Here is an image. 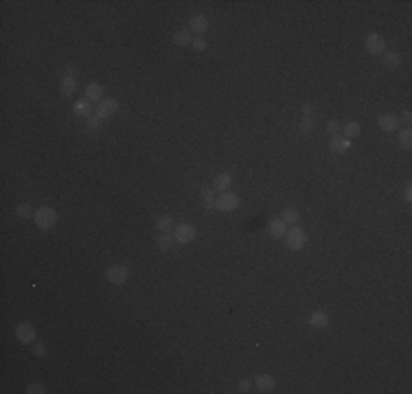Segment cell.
<instances>
[{
	"label": "cell",
	"mask_w": 412,
	"mask_h": 394,
	"mask_svg": "<svg viewBox=\"0 0 412 394\" xmlns=\"http://www.w3.org/2000/svg\"><path fill=\"white\" fill-rule=\"evenodd\" d=\"M57 219H59L57 210L51 208V206H40V208L35 210V215H33V221L40 230H51L57 223Z\"/></svg>",
	"instance_id": "1"
},
{
	"label": "cell",
	"mask_w": 412,
	"mask_h": 394,
	"mask_svg": "<svg viewBox=\"0 0 412 394\" xmlns=\"http://www.w3.org/2000/svg\"><path fill=\"white\" fill-rule=\"evenodd\" d=\"M285 243L289 250H302V247L307 245V232L302 230L300 226H292V228H287V232H285Z\"/></svg>",
	"instance_id": "2"
},
{
	"label": "cell",
	"mask_w": 412,
	"mask_h": 394,
	"mask_svg": "<svg viewBox=\"0 0 412 394\" xmlns=\"http://www.w3.org/2000/svg\"><path fill=\"white\" fill-rule=\"evenodd\" d=\"M241 204V199L237 193H220V197H215V210H222V213H233V210H237Z\"/></svg>",
	"instance_id": "3"
},
{
	"label": "cell",
	"mask_w": 412,
	"mask_h": 394,
	"mask_svg": "<svg viewBox=\"0 0 412 394\" xmlns=\"http://www.w3.org/2000/svg\"><path fill=\"white\" fill-rule=\"evenodd\" d=\"M195 236H197V228L193 226V223H189V221L178 223V226L173 228V239H175V243H180V245L191 243Z\"/></svg>",
	"instance_id": "4"
},
{
	"label": "cell",
	"mask_w": 412,
	"mask_h": 394,
	"mask_svg": "<svg viewBox=\"0 0 412 394\" xmlns=\"http://www.w3.org/2000/svg\"><path fill=\"white\" fill-rule=\"evenodd\" d=\"M119 107H121V103L119 99H112V96H106L101 103H96V107H94V114L99 116L101 120H110L114 114L119 112Z\"/></svg>",
	"instance_id": "5"
},
{
	"label": "cell",
	"mask_w": 412,
	"mask_h": 394,
	"mask_svg": "<svg viewBox=\"0 0 412 394\" xmlns=\"http://www.w3.org/2000/svg\"><path fill=\"white\" fill-rule=\"evenodd\" d=\"M364 51L373 57H381L386 53V42L379 33H368L364 38Z\"/></svg>",
	"instance_id": "6"
},
{
	"label": "cell",
	"mask_w": 412,
	"mask_h": 394,
	"mask_svg": "<svg viewBox=\"0 0 412 394\" xmlns=\"http://www.w3.org/2000/svg\"><path fill=\"white\" fill-rule=\"evenodd\" d=\"M35 337H38V333H35V326L31 322H20L16 324V339L20 344H24V346H33Z\"/></svg>",
	"instance_id": "7"
},
{
	"label": "cell",
	"mask_w": 412,
	"mask_h": 394,
	"mask_svg": "<svg viewBox=\"0 0 412 394\" xmlns=\"http://www.w3.org/2000/svg\"><path fill=\"white\" fill-rule=\"evenodd\" d=\"M103 278L110 285H125L127 278H130V272H127L125 265H110L106 270V274H103Z\"/></svg>",
	"instance_id": "8"
},
{
	"label": "cell",
	"mask_w": 412,
	"mask_h": 394,
	"mask_svg": "<svg viewBox=\"0 0 412 394\" xmlns=\"http://www.w3.org/2000/svg\"><path fill=\"white\" fill-rule=\"evenodd\" d=\"M252 385H254V390H257V392L270 394V392L276 390V379L272 377V374H257L254 381H252Z\"/></svg>",
	"instance_id": "9"
},
{
	"label": "cell",
	"mask_w": 412,
	"mask_h": 394,
	"mask_svg": "<svg viewBox=\"0 0 412 394\" xmlns=\"http://www.w3.org/2000/svg\"><path fill=\"white\" fill-rule=\"evenodd\" d=\"M206 29H209V18L204 14H193L189 18V31L191 33L202 35V33H206Z\"/></svg>",
	"instance_id": "10"
},
{
	"label": "cell",
	"mask_w": 412,
	"mask_h": 394,
	"mask_svg": "<svg viewBox=\"0 0 412 394\" xmlns=\"http://www.w3.org/2000/svg\"><path fill=\"white\" fill-rule=\"evenodd\" d=\"M307 324L312 326V329L323 331V329L329 326V313L327 311H312L309 313V318H307Z\"/></svg>",
	"instance_id": "11"
},
{
	"label": "cell",
	"mask_w": 412,
	"mask_h": 394,
	"mask_svg": "<svg viewBox=\"0 0 412 394\" xmlns=\"http://www.w3.org/2000/svg\"><path fill=\"white\" fill-rule=\"evenodd\" d=\"M103 86L101 83H96V81H92V83H88L86 86V90H83V99H88L90 103H101L106 96H103Z\"/></svg>",
	"instance_id": "12"
},
{
	"label": "cell",
	"mask_w": 412,
	"mask_h": 394,
	"mask_svg": "<svg viewBox=\"0 0 412 394\" xmlns=\"http://www.w3.org/2000/svg\"><path fill=\"white\" fill-rule=\"evenodd\" d=\"M230 186H233V175H230L228 171H222V173H217L213 178L215 193H226V191H230Z\"/></svg>",
	"instance_id": "13"
},
{
	"label": "cell",
	"mask_w": 412,
	"mask_h": 394,
	"mask_svg": "<svg viewBox=\"0 0 412 394\" xmlns=\"http://www.w3.org/2000/svg\"><path fill=\"white\" fill-rule=\"evenodd\" d=\"M377 125L381 127V132H397L399 129V116L397 114H381L377 118Z\"/></svg>",
	"instance_id": "14"
},
{
	"label": "cell",
	"mask_w": 412,
	"mask_h": 394,
	"mask_svg": "<svg viewBox=\"0 0 412 394\" xmlns=\"http://www.w3.org/2000/svg\"><path fill=\"white\" fill-rule=\"evenodd\" d=\"M351 149V141L344 136H331L329 141V151L331 154H347Z\"/></svg>",
	"instance_id": "15"
},
{
	"label": "cell",
	"mask_w": 412,
	"mask_h": 394,
	"mask_svg": "<svg viewBox=\"0 0 412 394\" xmlns=\"http://www.w3.org/2000/svg\"><path fill=\"white\" fill-rule=\"evenodd\" d=\"M59 92H62L64 99H70V96L77 92V79L70 77V75H64L62 83H59Z\"/></svg>",
	"instance_id": "16"
},
{
	"label": "cell",
	"mask_w": 412,
	"mask_h": 394,
	"mask_svg": "<svg viewBox=\"0 0 412 394\" xmlns=\"http://www.w3.org/2000/svg\"><path fill=\"white\" fill-rule=\"evenodd\" d=\"M285 232H287V226L283 223L281 217H278V219H272L268 223V234L272 239H285Z\"/></svg>",
	"instance_id": "17"
},
{
	"label": "cell",
	"mask_w": 412,
	"mask_h": 394,
	"mask_svg": "<svg viewBox=\"0 0 412 394\" xmlns=\"http://www.w3.org/2000/svg\"><path fill=\"white\" fill-rule=\"evenodd\" d=\"M173 245H175L173 232H160L158 236H156V247H158L160 252H169V250H173Z\"/></svg>",
	"instance_id": "18"
},
{
	"label": "cell",
	"mask_w": 412,
	"mask_h": 394,
	"mask_svg": "<svg viewBox=\"0 0 412 394\" xmlns=\"http://www.w3.org/2000/svg\"><path fill=\"white\" fill-rule=\"evenodd\" d=\"M94 107H92V103H90L88 99H79L72 105V112H75V116H79V118H88L90 114H94L92 112Z\"/></svg>",
	"instance_id": "19"
},
{
	"label": "cell",
	"mask_w": 412,
	"mask_h": 394,
	"mask_svg": "<svg viewBox=\"0 0 412 394\" xmlns=\"http://www.w3.org/2000/svg\"><path fill=\"white\" fill-rule=\"evenodd\" d=\"M199 197H202V202H204L206 213L215 210V189H213V186H204V189L199 191Z\"/></svg>",
	"instance_id": "20"
},
{
	"label": "cell",
	"mask_w": 412,
	"mask_h": 394,
	"mask_svg": "<svg viewBox=\"0 0 412 394\" xmlns=\"http://www.w3.org/2000/svg\"><path fill=\"white\" fill-rule=\"evenodd\" d=\"M171 42L175 46H191V42H193V33L189 31V29H180V31H175L173 33V38H171Z\"/></svg>",
	"instance_id": "21"
},
{
	"label": "cell",
	"mask_w": 412,
	"mask_h": 394,
	"mask_svg": "<svg viewBox=\"0 0 412 394\" xmlns=\"http://www.w3.org/2000/svg\"><path fill=\"white\" fill-rule=\"evenodd\" d=\"M342 134H344V138H357L362 134V125L360 123H355V120H349V123H344L342 125Z\"/></svg>",
	"instance_id": "22"
},
{
	"label": "cell",
	"mask_w": 412,
	"mask_h": 394,
	"mask_svg": "<svg viewBox=\"0 0 412 394\" xmlns=\"http://www.w3.org/2000/svg\"><path fill=\"white\" fill-rule=\"evenodd\" d=\"M281 219H283V223H285L287 228H292V226H298L300 215H298V210H296V208H285V210H283V215H281Z\"/></svg>",
	"instance_id": "23"
},
{
	"label": "cell",
	"mask_w": 412,
	"mask_h": 394,
	"mask_svg": "<svg viewBox=\"0 0 412 394\" xmlns=\"http://www.w3.org/2000/svg\"><path fill=\"white\" fill-rule=\"evenodd\" d=\"M173 228H175V223H173L171 215H162L156 219V230H158V232H171Z\"/></svg>",
	"instance_id": "24"
},
{
	"label": "cell",
	"mask_w": 412,
	"mask_h": 394,
	"mask_svg": "<svg viewBox=\"0 0 412 394\" xmlns=\"http://www.w3.org/2000/svg\"><path fill=\"white\" fill-rule=\"evenodd\" d=\"M381 62H384V66H386V68H399V66H401V55H399V53H388V51H386L384 53V55H381Z\"/></svg>",
	"instance_id": "25"
},
{
	"label": "cell",
	"mask_w": 412,
	"mask_h": 394,
	"mask_svg": "<svg viewBox=\"0 0 412 394\" xmlns=\"http://www.w3.org/2000/svg\"><path fill=\"white\" fill-rule=\"evenodd\" d=\"M16 215L20 217V219H31V217L35 215V210L31 208V204H18L16 206Z\"/></svg>",
	"instance_id": "26"
},
{
	"label": "cell",
	"mask_w": 412,
	"mask_h": 394,
	"mask_svg": "<svg viewBox=\"0 0 412 394\" xmlns=\"http://www.w3.org/2000/svg\"><path fill=\"white\" fill-rule=\"evenodd\" d=\"M399 147H401V149H410L412 147V132L408 129V127L399 132Z\"/></svg>",
	"instance_id": "27"
},
{
	"label": "cell",
	"mask_w": 412,
	"mask_h": 394,
	"mask_svg": "<svg viewBox=\"0 0 412 394\" xmlns=\"http://www.w3.org/2000/svg\"><path fill=\"white\" fill-rule=\"evenodd\" d=\"M101 123H103V120L96 116V114H90V116L86 118V129L88 132H96V129H101Z\"/></svg>",
	"instance_id": "28"
},
{
	"label": "cell",
	"mask_w": 412,
	"mask_h": 394,
	"mask_svg": "<svg viewBox=\"0 0 412 394\" xmlns=\"http://www.w3.org/2000/svg\"><path fill=\"white\" fill-rule=\"evenodd\" d=\"M191 48H193V51H197V53H204V51H206V40L202 38V35H197V38H193V42H191Z\"/></svg>",
	"instance_id": "29"
},
{
	"label": "cell",
	"mask_w": 412,
	"mask_h": 394,
	"mask_svg": "<svg viewBox=\"0 0 412 394\" xmlns=\"http://www.w3.org/2000/svg\"><path fill=\"white\" fill-rule=\"evenodd\" d=\"M44 392H46V387L42 383H29L27 385V394H44Z\"/></svg>",
	"instance_id": "30"
},
{
	"label": "cell",
	"mask_w": 412,
	"mask_h": 394,
	"mask_svg": "<svg viewBox=\"0 0 412 394\" xmlns=\"http://www.w3.org/2000/svg\"><path fill=\"white\" fill-rule=\"evenodd\" d=\"M33 355L35 357H44L46 355V344L44 342H33Z\"/></svg>",
	"instance_id": "31"
},
{
	"label": "cell",
	"mask_w": 412,
	"mask_h": 394,
	"mask_svg": "<svg viewBox=\"0 0 412 394\" xmlns=\"http://www.w3.org/2000/svg\"><path fill=\"white\" fill-rule=\"evenodd\" d=\"M327 132H329L331 136H338V132H342V125L336 123V120H329V123H327Z\"/></svg>",
	"instance_id": "32"
},
{
	"label": "cell",
	"mask_w": 412,
	"mask_h": 394,
	"mask_svg": "<svg viewBox=\"0 0 412 394\" xmlns=\"http://www.w3.org/2000/svg\"><path fill=\"white\" fill-rule=\"evenodd\" d=\"M312 129H314V118H302V123H300V132H302V134H309Z\"/></svg>",
	"instance_id": "33"
},
{
	"label": "cell",
	"mask_w": 412,
	"mask_h": 394,
	"mask_svg": "<svg viewBox=\"0 0 412 394\" xmlns=\"http://www.w3.org/2000/svg\"><path fill=\"white\" fill-rule=\"evenodd\" d=\"M252 390V381L250 379H241L239 381V392H250Z\"/></svg>",
	"instance_id": "34"
},
{
	"label": "cell",
	"mask_w": 412,
	"mask_h": 394,
	"mask_svg": "<svg viewBox=\"0 0 412 394\" xmlns=\"http://www.w3.org/2000/svg\"><path fill=\"white\" fill-rule=\"evenodd\" d=\"M401 120H403L405 125H410V123H412V114H410V110H403V112H401Z\"/></svg>",
	"instance_id": "35"
},
{
	"label": "cell",
	"mask_w": 412,
	"mask_h": 394,
	"mask_svg": "<svg viewBox=\"0 0 412 394\" xmlns=\"http://www.w3.org/2000/svg\"><path fill=\"white\" fill-rule=\"evenodd\" d=\"M403 199H405V202H412V189H410V186H405V189H403Z\"/></svg>",
	"instance_id": "36"
},
{
	"label": "cell",
	"mask_w": 412,
	"mask_h": 394,
	"mask_svg": "<svg viewBox=\"0 0 412 394\" xmlns=\"http://www.w3.org/2000/svg\"><path fill=\"white\" fill-rule=\"evenodd\" d=\"M312 112H314L312 105H305V107H302V116H305V118H312Z\"/></svg>",
	"instance_id": "37"
}]
</instances>
